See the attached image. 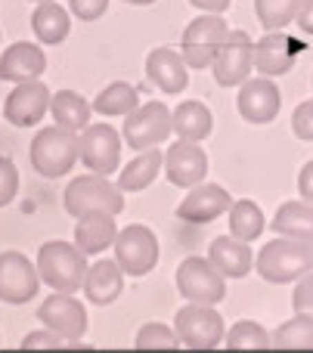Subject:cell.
<instances>
[{
    "instance_id": "6da1fadb",
    "label": "cell",
    "mask_w": 313,
    "mask_h": 353,
    "mask_svg": "<svg viewBox=\"0 0 313 353\" xmlns=\"http://www.w3.org/2000/svg\"><path fill=\"white\" fill-rule=\"evenodd\" d=\"M37 273L41 282H47L53 292H65L74 294L78 288H84V276H87V254L72 242H43L37 248Z\"/></svg>"
},
{
    "instance_id": "484cf974",
    "label": "cell",
    "mask_w": 313,
    "mask_h": 353,
    "mask_svg": "<svg viewBox=\"0 0 313 353\" xmlns=\"http://www.w3.org/2000/svg\"><path fill=\"white\" fill-rule=\"evenodd\" d=\"M270 226L276 230V236L313 245V205H307V201H285Z\"/></svg>"
},
{
    "instance_id": "f1b7e54d",
    "label": "cell",
    "mask_w": 313,
    "mask_h": 353,
    "mask_svg": "<svg viewBox=\"0 0 313 353\" xmlns=\"http://www.w3.org/2000/svg\"><path fill=\"white\" fill-rule=\"evenodd\" d=\"M137 105H140L137 87H130L128 81H115V84H109L105 90H99V97L90 103V109L99 112V115H105V118H115V115L134 112Z\"/></svg>"
},
{
    "instance_id": "8fae6325",
    "label": "cell",
    "mask_w": 313,
    "mask_h": 353,
    "mask_svg": "<svg viewBox=\"0 0 313 353\" xmlns=\"http://www.w3.org/2000/svg\"><path fill=\"white\" fill-rule=\"evenodd\" d=\"M211 68H214V78L221 87H242L254 68V41L245 31H230Z\"/></svg>"
},
{
    "instance_id": "5bb4252c",
    "label": "cell",
    "mask_w": 313,
    "mask_h": 353,
    "mask_svg": "<svg viewBox=\"0 0 313 353\" xmlns=\"http://www.w3.org/2000/svg\"><path fill=\"white\" fill-rule=\"evenodd\" d=\"M50 109V90L43 81H22L10 90L3 103V115L16 128H34Z\"/></svg>"
},
{
    "instance_id": "4fadbf2b",
    "label": "cell",
    "mask_w": 313,
    "mask_h": 353,
    "mask_svg": "<svg viewBox=\"0 0 313 353\" xmlns=\"http://www.w3.org/2000/svg\"><path fill=\"white\" fill-rule=\"evenodd\" d=\"M37 319L56 335H62L68 344H78L87 332V310L78 298L65 292H53L41 307H37Z\"/></svg>"
},
{
    "instance_id": "83f0119b",
    "label": "cell",
    "mask_w": 313,
    "mask_h": 353,
    "mask_svg": "<svg viewBox=\"0 0 313 353\" xmlns=\"http://www.w3.org/2000/svg\"><path fill=\"white\" fill-rule=\"evenodd\" d=\"M161 168H165V155H161L159 149H143V152L118 174V189H121V192H140V189H146L149 183L159 176Z\"/></svg>"
},
{
    "instance_id": "4316f807",
    "label": "cell",
    "mask_w": 313,
    "mask_h": 353,
    "mask_svg": "<svg viewBox=\"0 0 313 353\" xmlns=\"http://www.w3.org/2000/svg\"><path fill=\"white\" fill-rule=\"evenodd\" d=\"M50 112H53V121L59 124V128L81 134V130L90 124V112L93 109H90V103H87L81 93L59 90L56 97H50Z\"/></svg>"
},
{
    "instance_id": "9a60e30c",
    "label": "cell",
    "mask_w": 313,
    "mask_h": 353,
    "mask_svg": "<svg viewBox=\"0 0 313 353\" xmlns=\"http://www.w3.org/2000/svg\"><path fill=\"white\" fill-rule=\"evenodd\" d=\"M165 174L174 186L192 189L208 176V155H205V149L199 143L177 140L165 152Z\"/></svg>"
},
{
    "instance_id": "60d3db41",
    "label": "cell",
    "mask_w": 313,
    "mask_h": 353,
    "mask_svg": "<svg viewBox=\"0 0 313 353\" xmlns=\"http://www.w3.org/2000/svg\"><path fill=\"white\" fill-rule=\"evenodd\" d=\"M295 22H298V28H301L304 34H313V0H304Z\"/></svg>"
},
{
    "instance_id": "ee69618b",
    "label": "cell",
    "mask_w": 313,
    "mask_h": 353,
    "mask_svg": "<svg viewBox=\"0 0 313 353\" xmlns=\"http://www.w3.org/2000/svg\"><path fill=\"white\" fill-rule=\"evenodd\" d=\"M31 3H47V0H31Z\"/></svg>"
},
{
    "instance_id": "ba28073f",
    "label": "cell",
    "mask_w": 313,
    "mask_h": 353,
    "mask_svg": "<svg viewBox=\"0 0 313 353\" xmlns=\"http://www.w3.org/2000/svg\"><path fill=\"white\" fill-rule=\"evenodd\" d=\"M115 261L128 276H146L159 263V239L149 226L130 223L115 236Z\"/></svg>"
},
{
    "instance_id": "d6a6232c",
    "label": "cell",
    "mask_w": 313,
    "mask_h": 353,
    "mask_svg": "<svg viewBox=\"0 0 313 353\" xmlns=\"http://www.w3.org/2000/svg\"><path fill=\"white\" fill-rule=\"evenodd\" d=\"M223 338H227V347H239V350H264V347H273L270 332H267L264 325L252 323V319H242V323H236Z\"/></svg>"
},
{
    "instance_id": "ffe728a7",
    "label": "cell",
    "mask_w": 313,
    "mask_h": 353,
    "mask_svg": "<svg viewBox=\"0 0 313 353\" xmlns=\"http://www.w3.org/2000/svg\"><path fill=\"white\" fill-rule=\"evenodd\" d=\"M115 236H118L115 214L93 211V214L78 217V223H74V245H78L87 257L103 254L105 248H112V245H115Z\"/></svg>"
},
{
    "instance_id": "44dd1931",
    "label": "cell",
    "mask_w": 313,
    "mask_h": 353,
    "mask_svg": "<svg viewBox=\"0 0 313 353\" xmlns=\"http://www.w3.org/2000/svg\"><path fill=\"white\" fill-rule=\"evenodd\" d=\"M208 261L221 270L227 279H245L254 267V254L248 248V242L236 236H217L208 248Z\"/></svg>"
},
{
    "instance_id": "4dcf8cb0",
    "label": "cell",
    "mask_w": 313,
    "mask_h": 353,
    "mask_svg": "<svg viewBox=\"0 0 313 353\" xmlns=\"http://www.w3.org/2000/svg\"><path fill=\"white\" fill-rule=\"evenodd\" d=\"M273 347H292V350H313V316L295 313L289 323H283L270 335Z\"/></svg>"
},
{
    "instance_id": "cb8c5ba5",
    "label": "cell",
    "mask_w": 313,
    "mask_h": 353,
    "mask_svg": "<svg viewBox=\"0 0 313 353\" xmlns=\"http://www.w3.org/2000/svg\"><path fill=\"white\" fill-rule=\"evenodd\" d=\"M171 128L180 140H190V143H202L205 137L211 134L214 128V115L208 112L205 103H196V99H186L180 103L177 109L171 112Z\"/></svg>"
},
{
    "instance_id": "603a6c76",
    "label": "cell",
    "mask_w": 313,
    "mask_h": 353,
    "mask_svg": "<svg viewBox=\"0 0 313 353\" xmlns=\"http://www.w3.org/2000/svg\"><path fill=\"white\" fill-rule=\"evenodd\" d=\"M295 65V43L285 34H276L270 31L267 37H261L254 43V68L264 78H276V74H285Z\"/></svg>"
},
{
    "instance_id": "f35d334b",
    "label": "cell",
    "mask_w": 313,
    "mask_h": 353,
    "mask_svg": "<svg viewBox=\"0 0 313 353\" xmlns=\"http://www.w3.org/2000/svg\"><path fill=\"white\" fill-rule=\"evenodd\" d=\"M62 344H68L65 338H62V335H56L53 329H47V325H43L41 332H31V335H25L22 347L34 350V347H62Z\"/></svg>"
},
{
    "instance_id": "1f68e13d",
    "label": "cell",
    "mask_w": 313,
    "mask_h": 353,
    "mask_svg": "<svg viewBox=\"0 0 313 353\" xmlns=\"http://www.w3.org/2000/svg\"><path fill=\"white\" fill-rule=\"evenodd\" d=\"M301 3L304 0H254V16L267 31H279L295 22Z\"/></svg>"
},
{
    "instance_id": "52a82bcc",
    "label": "cell",
    "mask_w": 313,
    "mask_h": 353,
    "mask_svg": "<svg viewBox=\"0 0 313 353\" xmlns=\"http://www.w3.org/2000/svg\"><path fill=\"white\" fill-rule=\"evenodd\" d=\"M174 332H177L180 344L196 347V350L217 347V344L223 341V335H227L221 313L211 304H196V301H190L186 307L177 310V316H174Z\"/></svg>"
},
{
    "instance_id": "7402d4cb",
    "label": "cell",
    "mask_w": 313,
    "mask_h": 353,
    "mask_svg": "<svg viewBox=\"0 0 313 353\" xmlns=\"http://www.w3.org/2000/svg\"><path fill=\"white\" fill-rule=\"evenodd\" d=\"M124 288V270L118 267V261H97L93 267H87L84 276V298L97 307H105L121 294Z\"/></svg>"
},
{
    "instance_id": "d590c367",
    "label": "cell",
    "mask_w": 313,
    "mask_h": 353,
    "mask_svg": "<svg viewBox=\"0 0 313 353\" xmlns=\"http://www.w3.org/2000/svg\"><path fill=\"white\" fill-rule=\"evenodd\" d=\"M292 307L295 313H304V316H313V270L304 273L295 285V294H292Z\"/></svg>"
},
{
    "instance_id": "74e56055",
    "label": "cell",
    "mask_w": 313,
    "mask_h": 353,
    "mask_svg": "<svg viewBox=\"0 0 313 353\" xmlns=\"http://www.w3.org/2000/svg\"><path fill=\"white\" fill-rule=\"evenodd\" d=\"M68 10H72L81 22H97V19L109 10V0H68Z\"/></svg>"
},
{
    "instance_id": "30bf717a",
    "label": "cell",
    "mask_w": 313,
    "mask_h": 353,
    "mask_svg": "<svg viewBox=\"0 0 313 353\" xmlns=\"http://www.w3.org/2000/svg\"><path fill=\"white\" fill-rule=\"evenodd\" d=\"M78 159L90 174H115L121 161V137L112 124H87L78 134Z\"/></svg>"
},
{
    "instance_id": "d4e9b609",
    "label": "cell",
    "mask_w": 313,
    "mask_h": 353,
    "mask_svg": "<svg viewBox=\"0 0 313 353\" xmlns=\"http://www.w3.org/2000/svg\"><path fill=\"white\" fill-rule=\"evenodd\" d=\"M31 28H34L37 41L53 47V43H62L68 37L72 19H68V10H62L56 0H47V3L34 6V12H31Z\"/></svg>"
},
{
    "instance_id": "2e32d148",
    "label": "cell",
    "mask_w": 313,
    "mask_h": 353,
    "mask_svg": "<svg viewBox=\"0 0 313 353\" xmlns=\"http://www.w3.org/2000/svg\"><path fill=\"white\" fill-rule=\"evenodd\" d=\"M236 103H239V115L248 124H270L279 115L283 97H279V87L273 78H248Z\"/></svg>"
},
{
    "instance_id": "e0dca14e",
    "label": "cell",
    "mask_w": 313,
    "mask_h": 353,
    "mask_svg": "<svg viewBox=\"0 0 313 353\" xmlns=\"http://www.w3.org/2000/svg\"><path fill=\"white\" fill-rule=\"evenodd\" d=\"M230 205H233V199H230V192L223 186H217V183H199L177 205V217L183 223H211L221 214H227Z\"/></svg>"
},
{
    "instance_id": "b9f144b4",
    "label": "cell",
    "mask_w": 313,
    "mask_h": 353,
    "mask_svg": "<svg viewBox=\"0 0 313 353\" xmlns=\"http://www.w3.org/2000/svg\"><path fill=\"white\" fill-rule=\"evenodd\" d=\"M190 3L202 12H217V16H221L223 10H230V0H190Z\"/></svg>"
},
{
    "instance_id": "9c48e42d",
    "label": "cell",
    "mask_w": 313,
    "mask_h": 353,
    "mask_svg": "<svg viewBox=\"0 0 313 353\" xmlns=\"http://www.w3.org/2000/svg\"><path fill=\"white\" fill-rule=\"evenodd\" d=\"M171 109L165 103H146V105H137L134 112L124 115V143L130 149H152L159 143H165L171 137Z\"/></svg>"
},
{
    "instance_id": "8992f818",
    "label": "cell",
    "mask_w": 313,
    "mask_h": 353,
    "mask_svg": "<svg viewBox=\"0 0 313 353\" xmlns=\"http://www.w3.org/2000/svg\"><path fill=\"white\" fill-rule=\"evenodd\" d=\"M177 288L186 301L214 307L227 298V276H223L208 257L192 254L177 267Z\"/></svg>"
},
{
    "instance_id": "e575fe53",
    "label": "cell",
    "mask_w": 313,
    "mask_h": 353,
    "mask_svg": "<svg viewBox=\"0 0 313 353\" xmlns=\"http://www.w3.org/2000/svg\"><path fill=\"white\" fill-rule=\"evenodd\" d=\"M19 192V171L6 155H0V208H6Z\"/></svg>"
},
{
    "instance_id": "7c38bea8",
    "label": "cell",
    "mask_w": 313,
    "mask_h": 353,
    "mask_svg": "<svg viewBox=\"0 0 313 353\" xmlns=\"http://www.w3.org/2000/svg\"><path fill=\"white\" fill-rule=\"evenodd\" d=\"M41 288V273L37 267L22 254V251H3L0 254V301L3 304H28L37 298Z\"/></svg>"
},
{
    "instance_id": "3957f363",
    "label": "cell",
    "mask_w": 313,
    "mask_h": 353,
    "mask_svg": "<svg viewBox=\"0 0 313 353\" xmlns=\"http://www.w3.org/2000/svg\"><path fill=\"white\" fill-rule=\"evenodd\" d=\"M28 159H31V168L41 176H47V180L65 176L74 168V161H78V134L59 128V124L41 128L34 134Z\"/></svg>"
},
{
    "instance_id": "8d00e7d4",
    "label": "cell",
    "mask_w": 313,
    "mask_h": 353,
    "mask_svg": "<svg viewBox=\"0 0 313 353\" xmlns=\"http://www.w3.org/2000/svg\"><path fill=\"white\" fill-rule=\"evenodd\" d=\"M292 128H295V137L304 143H313V99L301 103L292 115Z\"/></svg>"
},
{
    "instance_id": "836d02e7",
    "label": "cell",
    "mask_w": 313,
    "mask_h": 353,
    "mask_svg": "<svg viewBox=\"0 0 313 353\" xmlns=\"http://www.w3.org/2000/svg\"><path fill=\"white\" fill-rule=\"evenodd\" d=\"M177 344H180L177 332L161 325V323H146L140 332H137V347H143V350H152V347L171 350V347H177Z\"/></svg>"
},
{
    "instance_id": "ac0fdd59",
    "label": "cell",
    "mask_w": 313,
    "mask_h": 353,
    "mask_svg": "<svg viewBox=\"0 0 313 353\" xmlns=\"http://www.w3.org/2000/svg\"><path fill=\"white\" fill-rule=\"evenodd\" d=\"M146 74L161 93H183L190 84V65L183 62L180 50H152L146 56Z\"/></svg>"
},
{
    "instance_id": "277c9868",
    "label": "cell",
    "mask_w": 313,
    "mask_h": 353,
    "mask_svg": "<svg viewBox=\"0 0 313 353\" xmlns=\"http://www.w3.org/2000/svg\"><path fill=\"white\" fill-rule=\"evenodd\" d=\"M62 201H65V211L72 217H84V214H93V211H105V214L124 211L121 189L115 183H109V176L103 174L74 176L65 186V192H62Z\"/></svg>"
},
{
    "instance_id": "5b68a950",
    "label": "cell",
    "mask_w": 313,
    "mask_h": 353,
    "mask_svg": "<svg viewBox=\"0 0 313 353\" xmlns=\"http://www.w3.org/2000/svg\"><path fill=\"white\" fill-rule=\"evenodd\" d=\"M230 25L223 22L217 12H202L192 19L183 31V43H180V56L190 68H208L214 62L221 43L227 41Z\"/></svg>"
},
{
    "instance_id": "7bdbcfd3",
    "label": "cell",
    "mask_w": 313,
    "mask_h": 353,
    "mask_svg": "<svg viewBox=\"0 0 313 353\" xmlns=\"http://www.w3.org/2000/svg\"><path fill=\"white\" fill-rule=\"evenodd\" d=\"M128 3H134V6H149V3H155V0H128Z\"/></svg>"
},
{
    "instance_id": "ab89813d",
    "label": "cell",
    "mask_w": 313,
    "mask_h": 353,
    "mask_svg": "<svg viewBox=\"0 0 313 353\" xmlns=\"http://www.w3.org/2000/svg\"><path fill=\"white\" fill-rule=\"evenodd\" d=\"M298 192H301V199L313 205V161L301 168V174H298Z\"/></svg>"
},
{
    "instance_id": "7a4b0ae2",
    "label": "cell",
    "mask_w": 313,
    "mask_h": 353,
    "mask_svg": "<svg viewBox=\"0 0 313 353\" xmlns=\"http://www.w3.org/2000/svg\"><path fill=\"white\" fill-rule=\"evenodd\" d=\"M313 270V245L298 239H273L258 251V276L273 285L298 282L304 273Z\"/></svg>"
},
{
    "instance_id": "d6986e66",
    "label": "cell",
    "mask_w": 313,
    "mask_h": 353,
    "mask_svg": "<svg viewBox=\"0 0 313 353\" xmlns=\"http://www.w3.org/2000/svg\"><path fill=\"white\" fill-rule=\"evenodd\" d=\"M47 68V56L37 43L19 41L10 50H3L0 56V78L12 81V84H22V81H37Z\"/></svg>"
},
{
    "instance_id": "f546056e",
    "label": "cell",
    "mask_w": 313,
    "mask_h": 353,
    "mask_svg": "<svg viewBox=\"0 0 313 353\" xmlns=\"http://www.w3.org/2000/svg\"><path fill=\"white\" fill-rule=\"evenodd\" d=\"M264 211L252 199H239L230 205V236L242 239V242H254L264 232Z\"/></svg>"
}]
</instances>
